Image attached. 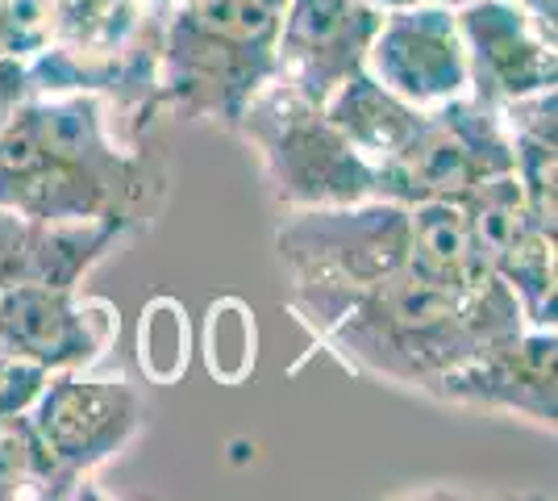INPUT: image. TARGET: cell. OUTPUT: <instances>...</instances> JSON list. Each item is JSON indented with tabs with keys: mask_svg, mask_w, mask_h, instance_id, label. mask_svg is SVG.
Returning <instances> with one entry per match:
<instances>
[{
	"mask_svg": "<svg viewBox=\"0 0 558 501\" xmlns=\"http://www.w3.org/2000/svg\"><path fill=\"white\" fill-rule=\"evenodd\" d=\"M363 68L417 109H438L454 96H466L471 88L454 9H446L438 0L384 9Z\"/></svg>",
	"mask_w": 558,
	"mask_h": 501,
	"instance_id": "obj_10",
	"label": "cell"
},
{
	"mask_svg": "<svg viewBox=\"0 0 558 501\" xmlns=\"http://www.w3.org/2000/svg\"><path fill=\"white\" fill-rule=\"evenodd\" d=\"M25 96H34V84H29V72H25L22 59L4 55L0 59V126L13 118V109L22 105Z\"/></svg>",
	"mask_w": 558,
	"mask_h": 501,
	"instance_id": "obj_22",
	"label": "cell"
},
{
	"mask_svg": "<svg viewBox=\"0 0 558 501\" xmlns=\"http://www.w3.org/2000/svg\"><path fill=\"white\" fill-rule=\"evenodd\" d=\"M29 422L63 485V498H80V485L142 434L146 402L134 384L100 381L88 377V368H63L47 372L29 402Z\"/></svg>",
	"mask_w": 558,
	"mask_h": 501,
	"instance_id": "obj_8",
	"label": "cell"
},
{
	"mask_svg": "<svg viewBox=\"0 0 558 501\" xmlns=\"http://www.w3.org/2000/svg\"><path fill=\"white\" fill-rule=\"evenodd\" d=\"M466 50V93L492 109L558 88V43L546 38L517 0H471L454 9Z\"/></svg>",
	"mask_w": 558,
	"mask_h": 501,
	"instance_id": "obj_12",
	"label": "cell"
},
{
	"mask_svg": "<svg viewBox=\"0 0 558 501\" xmlns=\"http://www.w3.org/2000/svg\"><path fill=\"white\" fill-rule=\"evenodd\" d=\"M113 338L117 310L109 301L80 297L71 285L0 288V343L47 372L93 368Z\"/></svg>",
	"mask_w": 558,
	"mask_h": 501,
	"instance_id": "obj_13",
	"label": "cell"
},
{
	"mask_svg": "<svg viewBox=\"0 0 558 501\" xmlns=\"http://www.w3.org/2000/svg\"><path fill=\"white\" fill-rule=\"evenodd\" d=\"M63 501V485L34 434L29 409L0 414V501Z\"/></svg>",
	"mask_w": 558,
	"mask_h": 501,
	"instance_id": "obj_19",
	"label": "cell"
},
{
	"mask_svg": "<svg viewBox=\"0 0 558 501\" xmlns=\"http://www.w3.org/2000/svg\"><path fill=\"white\" fill-rule=\"evenodd\" d=\"M512 176L542 226L558 230V88L500 105Z\"/></svg>",
	"mask_w": 558,
	"mask_h": 501,
	"instance_id": "obj_18",
	"label": "cell"
},
{
	"mask_svg": "<svg viewBox=\"0 0 558 501\" xmlns=\"http://www.w3.org/2000/svg\"><path fill=\"white\" fill-rule=\"evenodd\" d=\"M517 4L530 13V22H534L546 38L558 43V0H517Z\"/></svg>",
	"mask_w": 558,
	"mask_h": 501,
	"instance_id": "obj_23",
	"label": "cell"
},
{
	"mask_svg": "<svg viewBox=\"0 0 558 501\" xmlns=\"http://www.w3.org/2000/svg\"><path fill=\"white\" fill-rule=\"evenodd\" d=\"M505 171H512V151L500 109L466 93L429 109L413 143L375 167V196L396 205L463 201L475 184Z\"/></svg>",
	"mask_w": 558,
	"mask_h": 501,
	"instance_id": "obj_7",
	"label": "cell"
},
{
	"mask_svg": "<svg viewBox=\"0 0 558 501\" xmlns=\"http://www.w3.org/2000/svg\"><path fill=\"white\" fill-rule=\"evenodd\" d=\"M409 267L438 285L463 293H488L505 285L488 267L463 201H417L409 205Z\"/></svg>",
	"mask_w": 558,
	"mask_h": 501,
	"instance_id": "obj_17",
	"label": "cell"
},
{
	"mask_svg": "<svg viewBox=\"0 0 558 501\" xmlns=\"http://www.w3.org/2000/svg\"><path fill=\"white\" fill-rule=\"evenodd\" d=\"M130 239L117 222H38L0 205V288L80 285L117 242Z\"/></svg>",
	"mask_w": 558,
	"mask_h": 501,
	"instance_id": "obj_15",
	"label": "cell"
},
{
	"mask_svg": "<svg viewBox=\"0 0 558 501\" xmlns=\"http://www.w3.org/2000/svg\"><path fill=\"white\" fill-rule=\"evenodd\" d=\"M167 189L163 164L113 134L93 93H34L0 126V205L38 222L142 230Z\"/></svg>",
	"mask_w": 558,
	"mask_h": 501,
	"instance_id": "obj_1",
	"label": "cell"
},
{
	"mask_svg": "<svg viewBox=\"0 0 558 501\" xmlns=\"http://www.w3.org/2000/svg\"><path fill=\"white\" fill-rule=\"evenodd\" d=\"M466 222L484 251L496 281H505L521 306L525 326L555 331L558 306V263H555V230L542 226L534 210L525 205V192L517 176H492L463 196Z\"/></svg>",
	"mask_w": 558,
	"mask_h": 501,
	"instance_id": "obj_9",
	"label": "cell"
},
{
	"mask_svg": "<svg viewBox=\"0 0 558 501\" xmlns=\"http://www.w3.org/2000/svg\"><path fill=\"white\" fill-rule=\"evenodd\" d=\"M47 381V368L29 363L17 351H9L0 343V414H13V409H29V402L38 397V389Z\"/></svg>",
	"mask_w": 558,
	"mask_h": 501,
	"instance_id": "obj_21",
	"label": "cell"
},
{
	"mask_svg": "<svg viewBox=\"0 0 558 501\" xmlns=\"http://www.w3.org/2000/svg\"><path fill=\"white\" fill-rule=\"evenodd\" d=\"M4 55H9V50H4V43H0V59H4Z\"/></svg>",
	"mask_w": 558,
	"mask_h": 501,
	"instance_id": "obj_26",
	"label": "cell"
},
{
	"mask_svg": "<svg viewBox=\"0 0 558 501\" xmlns=\"http://www.w3.org/2000/svg\"><path fill=\"white\" fill-rule=\"evenodd\" d=\"M50 0H0V43L13 59H34L47 38Z\"/></svg>",
	"mask_w": 558,
	"mask_h": 501,
	"instance_id": "obj_20",
	"label": "cell"
},
{
	"mask_svg": "<svg viewBox=\"0 0 558 501\" xmlns=\"http://www.w3.org/2000/svg\"><path fill=\"white\" fill-rule=\"evenodd\" d=\"M363 4H372V9H400V4H413V0H363Z\"/></svg>",
	"mask_w": 558,
	"mask_h": 501,
	"instance_id": "obj_24",
	"label": "cell"
},
{
	"mask_svg": "<svg viewBox=\"0 0 558 501\" xmlns=\"http://www.w3.org/2000/svg\"><path fill=\"white\" fill-rule=\"evenodd\" d=\"M276 255L288 272V306L313 331L333 306L409 263V205L372 196L288 210L276 230Z\"/></svg>",
	"mask_w": 558,
	"mask_h": 501,
	"instance_id": "obj_5",
	"label": "cell"
},
{
	"mask_svg": "<svg viewBox=\"0 0 558 501\" xmlns=\"http://www.w3.org/2000/svg\"><path fill=\"white\" fill-rule=\"evenodd\" d=\"M283 0H171L159 47V109L184 121L238 126L276 80Z\"/></svg>",
	"mask_w": 558,
	"mask_h": 501,
	"instance_id": "obj_4",
	"label": "cell"
},
{
	"mask_svg": "<svg viewBox=\"0 0 558 501\" xmlns=\"http://www.w3.org/2000/svg\"><path fill=\"white\" fill-rule=\"evenodd\" d=\"M517 331H525V318L509 285L463 293L404 263L333 306L308 334L354 372L429 397L446 372Z\"/></svg>",
	"mask_w": 558,
	"mask_h": 501,
	"instance_id": "obj_2",
	"label": "cell"
},
{
	"mask_svg": "<svg viewBox=\"0 0 558 501\" xmlns=\"http://www.w3.org/2000/svg\"><path fill=\"white\" fill-rule=\"evenodd\" d=\"M438 4H446V9H463V4H471V0H438Z\"/></svg>",
	"mask_w": 558,
	"mask_h": 501,
	"instance_id": "obj_25",
	"label": "cell"
},
{
	"mask_svg": "<svg viewBox=\"0 0 558 501\" xmlns=\"http://www.w3.org/2000/svg\"><path fill=\"white\" fill-rule=\"evenodd\" d=\"M171 0H50L47 38L25 72L34 93H93L138 143L159 114V47Z\"/></svg>",
	"mask_w": 558,
	"mask_h": 501,
	"instance_id": "obj_3",
	"label": "cell"
},
{
	"mask_svg": "<svg viewBox=\"0 0 558 501\" xmlns=\"http://www.w3.org/2000/svg\"><path fill=\"white\" fill-rule=\"evenodd\" d=\"M384 9L363 0H283L276 34V80L326 105L338 84L363 72Z\"/></svg>",
	"mask_w": 558,
	"mask_h": 501,
	"instance_id": "obj_11",
	"label": "cell"
},
{
	"mask_svg": "<svg viewBox=\"0 0 558 501\" xmlns=\"http://www.w3.org/2000/svg\"><path fill=\"white\" fill-rule=\"evenodd\" d=\"M438 402L450 406H480L496 414L530 418L542 430L558 427V334L525 331L492 343L488 351L459 363L434 384Z\"/></svg>",
	"mask_w": 558,
	"mask_h": 501,
	"instance_id": "obj_14",
	"label": "cell"
},
{
	"mask_svg": "<svg viewBox=\"0 0 558 501\" xmlns=\"http://www.w3.org/2000/svg\"><path fill=\"white\" fill-rule=\"evenodd\" d=\"M233 134L251 146L283 210H326L375 196V167L338 134L322 105L271 80L251 96Z\"/></svg>",
	"mask_w": 558,
	"mask_h": 501,
	"instance_id": "obj_6",
	"label": "cell"
},
{
	"mask_svg": "<svg viewBox=\"0 0 558 501\" xmlns=\"http://www.w3.org/2000/svg\"><path fill=\"white\" fill-rule=\"evenodd\" d=\"M322 109L338 126V134L372 167H384L388 159H396L404 146L413 143V134L429 114V109L409 105L404 96H396L392 88H384L367 68L350 75L347 84H338Z\"/></svg>",
	"mask_w": 558,
	"mask_h": 501,
	"instance_id": "obj_16",
	"label": "cell"
}]
</instances>
